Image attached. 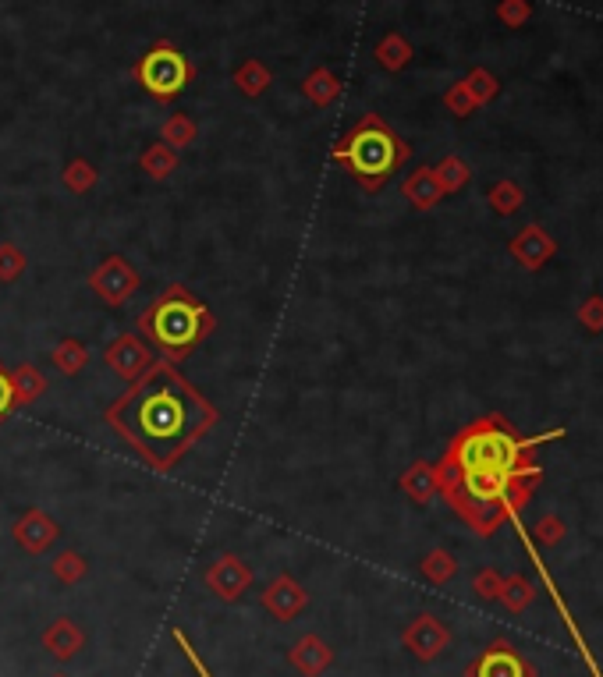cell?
Listing matches in <instances>:
<instances>
[{"label": "cell", "mask_w": 603, "mask_h": 677, "mask_svg": "<svg viewBox=\"0 0 603 677\" xmlns=\"http://www.w3.org/2000/svg\"><path fill=\"white\" fill-rule=\"evenodd\" d=\"M376 61L384 64L387 71H401L408 61H412V47H408V39H401L398 32H387V36L376 43Z\"/></svg>", "instance_id": "24"}, {"label": "cell", "mask_w": 603, "mask_h": 677, "mask_svg": "<svg viewBox=\"0 0 603 677\" xmlns=\"http://www.w3.org/2000/svg\"><path fill=\"white\" fill-rule=\"evenodd\" d=\"M405 195L412 199V206H416V210H430V206L440 203L444 188H440V181H437V174H433V167H419V171L405 181Z\"/></svg>", "instance_id": "18"}, {"label": "cell", "mask_w": 603, "mask_h": 677, "mask_svg": "<svg viewBox=\"0 0 603 677\" xmlns=\"http://www.w3.org/2000/svg\"><path fill=\"white\" fill-rule=\"evenodd\" d=\"M196 135H199V125L188 114H171L164 125H160V142H167L174 153H181V149L192 146Z\"/></svg>", "instance_id": "21"}, {"label": "cell", "mask_w": 603, "mask_h": 677, "mask_svg": "<svg viewBox=\"0 0 603 677\" xmlns=\"http://www.w3.org/2000/svg\"><path fill=\"white\" fill-rule=\"evenodd\" d=\"M82 646H86V635H82V628L71 617H57V621H50L47 628H43V649H47L54 660L68 663L75 660V656L82 653Z\"/></svg>", "instance_id": "14"}, {"label": "cell", "mask_w": 603, "mask_h": 677, "mask_svg": "<svg viewBox=\"0 0 603 677\" xmlns=\"http://www.w3.org/2000/svg\"><path fill=\"white\" fill-rule=\"evenodd\" d=\"M288 663L302 677H320L327 674L330 663H334V649H330L320 635H302V639L288 649Z\"/></svg>", "instance_id": "13"}, {"label": "cell", "mask_w": 603, "mask_h": 677, "mask_svg": "<svg viewBox=\"0 0 603 677\" xmlns=\"http://www.w3.org/2000/svg\"><path fill=\"white\" fill-rule=\"evenodd\" d=\"M501 585H504V578L497 575L494 568H486V571H479V575H476L472 589H476L479 600H497V596H501Z\"/></svg>", "instance_id": "32"}, {"label": "cell", "mask_w": 603, "mask_h": 677, "mask_svg": "<svg viewBox=\"0 0 603 677\" xmlns=\"http://www.w3.org/2000/svg\"><path fill=\"white\" fill-rule=\"evenodd\" d=\"M103 362H107V369L114 376H121V380H139L142 373H146L157 358H153V351H149V344L142 341L139 334H118L114 341L107 344V351H103Z\"/></svg>", "instance_id": "8"}, {"label": "cell", "mask_w": 603, "mask_h": 677, "mask_svg": "<svg viewBox=\"0 0 603 677\" xmlns=\"http://www.w3.org/2000/svg\"><path fill=\"white\" fill-rule=\"evenodd\" d=\"M401 490L416 500V504H426V500H430V493L437 490V483H433V468L426 465V461H416V465L401 475Z\"/></svg>", "instance_id": "22"}, {"label": "cell", "mask_w": 603, "mask_h": 677, "mask_svg": "<svg viewBox=\"0 0 603 677\" xmlns=\"http://www.w3.org/2000/svg\"><path fill=\"white\" fill-rule=\"evenodd\" d=\"M501 22L508 25H522L525 18H529V0H501Z\"/></svg>", "instance_id": "35"}, {"label": "cell", "mask_w": 603, "mask_h": 677, "mask_svg": "<svg viewBox=\"0 0 603 677\" xmlns=\"http://www.w3.org/2000/svg\"><path fill=\"white\" fill-rule=\"evenodd\" d=\"M50 571H54V578L61 585H79L89 575V561L79 550H61L54 557V564H50Z\"/></svg>", "instance_id": "23"}, {"label": "cell", "mask_w": 603, "mask_h": 677, "mask_svg": "<svg viewBox=\"0 0 603 677\" xmlns=\"http://www.w3.org/2000/svg\"><path fill=\"white\" fill-rule=\"evenodd\" d=\"M465 89H469L472 100H476V103H486V100H490V96L497 93V82H494V75H490V71L476 68L469 78H465Z\"/></svg>", "instance_id": "30"}, {"label": "cell", "mask_w": 603, "mask_h": 677, "mask_svg": "<svg viewBox=\"0 0 603 677\" xmlns=\"http://www.w3.org/2000/svg\"><path fill=\"white\" fill-rule=\"evenodd\" d=\"M408 156L412 149L391 132V125L380 114H362L330 149V160L345 167L366 192H380Z\"/></svg>", "instance_id": "3"}, {"label": "cell", "mask_w": 603, "mask_h": 677, "mask_svg": "<svg viewBox=\"0 0 603 677\" xmlns=\"http://www.w3.org/2000/svg\"><path fill=\"white\" fill-rule=\"evenodd\" d=\"M419 568H423V575L430 578L433 585H444V582H451V578L458 575V561H455V557H451V553H447V550L426 553Z\"/></svg>", "instance_id": "26"}, {"label": "cell", "mask_w": 603, "mask_h": 677, "mask_svg": "<svg viewBox=\"0 0 603 677\" xmlns=\"http://www.w3.org/2000/svg\"><path fill=\"white\" fill-rule=\"evenodd\" d=\"M15 412V394H11V376L8 369H4V362H0V426H4V419Z\"/></svg>", "instance_id": "36"}, {"label": "cell", "mask_w": 603, "mask_h": 677, "mask_svg": "<svg viewBox=\"0 0 603 677\" xmlns=\"http://www.w3.org/2000/svg\"><path fill=\"white\" fill-rule=\"evenodd\" d=\"M103 419L149 468L171 472L217 426L220 412L174 369V362H153Z\"/></svg>", "instance_id": "1"}, {"label": "cell", "mask_w": 603, "mask_h": 677, "mask_svg": "<svg viewBox=\"0 0 603 677\" xmlns=\"http://www.w3.org/2000/svg\"><path fill=\"white\" fill-rule=\"evenodd\" d=\"M490 199H494V206H497V210H501V213H511V210H515V206H518V192H515V188H511V185H497L494 192H490Z\"/></svg>", "instance_id": "37"}, {"label": "cell", "mask_w": 603, "mask_h": 677, "mask_svg": "<svg viewBox=\"0 0 603 677\" xmlns=\"http://www.w3.org/2000/svg\"><path fill=\"white\" fill-rule=\"evenodd\" d=\"M252 585V568L238 557V553H220L217 561L206 568V589L217 596L220 603H238Z\"/></svg>", "instance_id": "7"}, {"label": "cell", "mask_w": 603, "mask_h": 677, "mask_svg": "<svg viewBox=\"0 0 603 677\" xmlns=\"http://www.w3.org/2000/svg\"><path fill=\"white\" fill-rule=\"evenodd\" d=\"M561 522H554V518H543L540 522V529H536V536L543 539V543H557V539H561Z\"/></svg>", "instance_id": "38"}, {"label": "cell", "mask_w": 603, "mask_h": 677, "mask_svg": "<svg viewBox=\"0 0 603 677\" xmlns=\"http://www.w3.org/2000/svg\"><path fill=\"white\" fill-rule=\"evenodd\" d=\"M139 167L149 174L153 181H167L174 171H178V153H174L167 142H153V146L142 149L139 156Z\"/></svg>", "instance_id": "19"}, {"label": "cell", "mask_w": 603, "mask_h": 677, "mask_svg": "<svg viewBox=\"0 0 603 677\" xmlns=\"http://www.w3.org/2000/svg\"><path fill=\"white\" fill-rule=\"evenodd\" d=\"M433 174H437V181H440L444 192H455V188H462L465 181H469V167H465L458 156H447L444 164L433 167Z\"/></svg>", "instance_id": "29"}, {"label": "cell", "mask_w": 603, "mask_h": 677, "mask_svg": "<svg viewBox=\"0 0 603 677\" xmlns=\"http://www.w3.org/2000/svg\"><path fill=\"white\" fill-rule=\"evenodd\" d=\"M302 96H306L313 107H330V103L341 96V78L330 68H313L302 78Z\"/></svg>", "instance_id": "17"}, {"label": "cell", "mask_w": 603, "mask_h": 677, "mask_svg": "<svg viewBox=\"0 0 603 677\" xmlns=\"http://www.w3.org/2000/svg\"><path fill=\"white\" fill-rule=\"evenodd\" d=\"M171 639H174V646H181V653H185V660L192 663V670H196L199 677H213L210 674V667H206L203 660H199V653H196V646L188 642V635L181 628H171Z\"/></svg>", "instance_id": "34"}, {"label": "cell", "mask_w": 603, "mask_h": 677, "mask_svg": "<svg viewBox=\"0 0 603 677\" xmlns=\"http://www.w3.org/2000/svg\"><path fill=\"white\" fill-rule=\"evenodd\" d=\"M8 376H11V394H15V408L32 405V401H40V397L47 394V376L36 366H29V362L8 369Z\"/></svg>", "instance_id": "16"}, {"label": "cell", "mask_w": 603, "mask_h": 677, "mask_svg": "<svg viewBox=\"0 0 603 677\" xmlns=\"http://www.w3.org/2000/svg\"><path fill=\"white\" fill-rule=\"evenodd\" d=\"M54 677H68V674H54Z\"/></svg>", "instance_id": "39"}, {"label": "cell", "mask_w": 603, "mask_h": 677, "mask_svg": "<svg viewBox=\"0 0 603 677\" xmlns=\"http://www.w3.org/2000/svg\"><path fill=\"white\" fill-rule=\"evenodd\" d=\"M465 677H536V667L511 642H494L465 667Z\"/></svg>", "instance_id": "9"}, {"label": "cell", "mask_w": 603, "mask_h": 677, "mask_svg": "<svg viewBox=\"0 0 603 677\" xmlns=\"http://www.w3.org/2000/svg\"><path fill=\"white\" fill-rule=\"evenodd\" d=\"M515 252L522 256V263L529 266H540L543 263V242H540V231H529L525 238L515 242Z\"/></svg>", "instance_id": "33"}, {"label": "cell", "mask_w": 603, "mask_h": 677, "mask_svg": "<svg viewBox=\"0 0 603 677\" xmlns=\"http://www.w3.org/2000/svg\"><path fill=\"white\" fill-rule=\"evenodd\" d=\"M25 266H29V259L18 245L0 242V284H15L25 273Z\"/></svg>", "instance_id": "28"}, {"label": "cell", "mask_w": 603, "mask_h": 677, "mask_svg": "<svg viewBox=\"0 0 603 677\" xmlns=\"http://www.w3.org/2000/svg\"><path fill=\"white\" fill-rule=\"evenodd\" d=\"M401 642H405V649L416 656V660L430 663V660H437V656L444 653L447 646H451V631H447V624L440 621V617L419 614L416 621L405 628Z\"/></svg>", "instance_id": "11"}, {"label": "cell", "mask_w": 603, "mask_h": 677, "mask_svg": "<svg viewBox=\"0 0 603 677\" xmlns=\"http://www.w3.org/2000/svg\"><path fill=\"white\" fill-rule=\"evenodd\" d=\"M135 86H142L157 103H174L199 78V64H192L174 43L157 39L132 68Z\"/></svg>", "instance_id": "5"}, {"label": "cell", "mask_w": 603, "mask_h": 677, "mask_svg": "<svg viewBox=\"0 0 603 677\" xmlns=\"http://www.w3.org/2000/svg\"><path fill=\"white\" fill-rule=\"evenodd\" d=\"M135 330L157 351H164V362L178 366L181 358L192 355L217 330V320L210 305L192 295L185 284H167L135 320Z\"/></svg>", "instance_id": "2"}, {"label": "cell", "mask_w": 603, "mask_h": 677, "mask_svg": "<svg viewBox=\"0 0 603 677\" xmlns=\"http://www.w3.org/2000/svg\"><path fill=\"white\" fill-rule=\"evenodd\" d=\"M231 82L242 89V96H249V100H259V96H263L270 86H274V71H270L263 61H259V57H245V61L238 64L235 71H231Z\"/></svg>", "instance_id": "15"}, {"label": "cell", "mask_w": 603, "mask_h": 677, "mask_svg": "<svg viewBox=\"0 0 603 677\" xmlns=\"http://www.w3.org/2000/svg\"><path fill=\"white\" fill-rule=\"evenodd\" d=\"M444 103H447V110H451V114H458V117H469L472 110L479 107V103L472 100V93H469V89H465V82H458V86H451V89H447Z\"/></svg>", "instance_id": "31"}, {"label": "cell", "mask_w": 603, "mask_h": 677, "mask_svg": "<svg viewBox=\"0 0 603 677\" xmlns=\"http://www.w3.org/2000/svg\"><path fill=\"white\" fill-rule=\"evenodd\" d=\"M497 600H501L511 614H518V610H525L529 607V600H533V585L525 582L522 575H511V578H504L501 596H497Z\"/></svg>", "instance_id": "27"}, {"label": "cell", "mask_w": 603, "mask_h": 677, "mask_svg": "<svg viewBox=\"0 0 603 677\" xmlns=\"http://www.w3.org/2000/svg\"><path fill=\"white\" fill-rule=\"evenodd\" d=\"M11 539H15L22 553L40 557V553H47L50 546L61 539V525H57L47 511H40V507H29V511L11 525Z\"/></svg>", "instance_id": "10"}, {"label": "cell", "mask_w": 603, "mask_h": 677, "mask_svg": "<svg viewBox=\"0 0 603 677\" xmlns=\"http://www.w3.org/2000/svg\"><path fill=\"white\" fill-rule=\"evenodd\" d=\"M533 444L515 440L504 422L483 419L476 426H469L458 436L451 451H447L444 465H451L455 472H497V475H529L525 468V451Z\"/></svg>", "instance_id": "4"}, {"label": "cell", "mask_w": 603, "mask_h": 677, "mask_svg": "<svg viewBox=\"0 0 603 677\" xmlns=\"http://www.w3.org/2000/svg\"><path fill=\"white\" fill-rule=\"evenodd\" d=\"M50 362H54L64 376H79L89 362V348L79 341V337H64V341L50 351Z\"/></svg>", "instance_id": "20"}, {"label": "cell", "mask_w": 603, "mask_h": 677, "mask_svg": "<svg viewBox=\"0 0 603 677\" xmlns=\"http://www.w3.org/2000/svg\"><path fill=\"white\" fill-rule=\"evenodd\" d=\"M96 178H100V171H96L89 160H82V156H75V160H68V167L61 171V181H64V188L68 192H75V195H86L89 188L96 185Z\"/></svg>", "instance_id": "25"}, {"label": "cell", "mask_w": 603, "mask_h": 677, "mask_svg": "<svg viewBox=\"0 0 603 677\" xmlns=\"http://www.w3.org/2000/svg\"><path fill=\"white\" fill-rule=\"evenodd\" d=\"M263 607L274 621H295L302 610L309 607V592L302 589V582L291 575H277L274 582L263 589Z\"/></svg>", "instance_id": "12"}, {"label": "cell", "mask_w": 603, "mask_h": 677, "mask_svg": "<svg viewBox=\"0 0 603 677\" xmlns=\"http://www.w3.org/2000/svg\"><path fill=\"white\" fill-rule=\"evenodd\" d=\"M89 288H93L107 305L118 309V305H125L128 298L142 288V277L125 256H107L93 273H89Z\"/></svg>", "instance_id": "6"}]
</instances>
